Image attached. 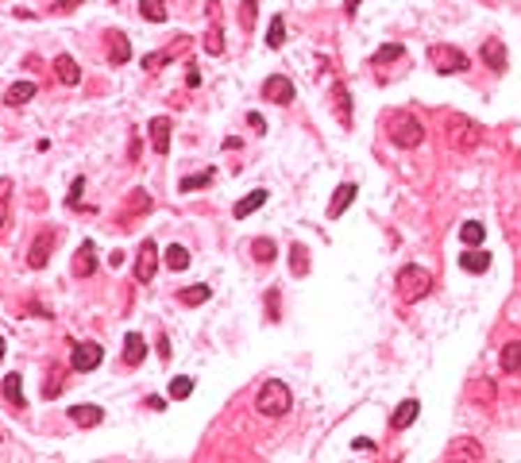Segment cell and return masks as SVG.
Masks as SVG:
<instances>
[{
  "label": "cell",
  "mask_w": 521,
  "mask_h": 463,
  "mask_svg": "<svg viewBox=\"0 0 521 463\" xmlns=\"http://www.w3.org/2000/svg\"><path fill=\"white\" fill-rule=\"evenodd\" d=\"M263 97L271 100V105H289V100L298 97V89H294L289 77L274 74V77H266V82H263Z\"/></svg>",
  "instance_id": "9"
},
{
  "label": "cell",
  "mask_w": 521,
  "mask_h": 463,
  "mask_svg": "<svg viewBox=\"0 0 521 463\" xmlns=\"http://www.w3.org/2000/svg\"><path fill=\"white\" fill-rule=\"evenodd\" d=\"M143 359H147V344H143V336H139V332H128V336H124V363L139 367Z\"/></svg>",
  "instance_id": "13"
},
{
  "label": "cell",
  "mask_w": 521,
  "mask_h": 463,
  "mask_svg": "<svg viewBox=\"0 0 521 463\" xmlns=\"http://www.w3.org/2000/svg\"><path fill=\"white\" fill-rule=\"evenodd\" d=\"M282 39H286V20L274 16L271 27H266V47H282Z\"/></svg>",
  "instance_id": "32"
},
{
  "label": "cell",
  "mask_w": 521,
  "mask_h": 463,
  "mask_svg": "<svg viewBox=\"0 0 521 463\" xmlns=\"http://www.w3.org/2000/svg\"><path fill=\"white\" fill-rule=\"evenodd\" d=\"M93 271H97V248H93V240H85L74 251V278H89Z\"/></svg>",
  "instance_id": "11"
},
{
  "label": "cell",
  "mask_w": 521,
  "mask_h": 463,
  "mask_svg": "<svg viewBox=\"0 0 521 463\" xmlns=\"http://www.w3.org/2000/svg\"><path fill=\"white\" fill-rule=\"evenodd\" d=\"M139 16L151 24H163L166 20V0H139Z\"/></svg>",
  "instance_id": "29"
},
{
  "label": "cell",
  "mask_w": 521,
  "mask_h": 463,
  "mask_svg": "<svg viewBox=\"0 0 521 463\" xmlns=\"http://www.w3.org/2000/svg\"><path fill=\"white\" fill-rule=\"evenodd\" d=\"M251 255H255V263H274V255H278V243H274L271 236H259V240L251 243Z\"/></svg>",
  "instance_id": "25"
},
{
  "label": "cell",
  "mask_w": 521,
  "mask_h": 463,
  "mask_svg": "<svg viewBox=\"0 0 521 463\" xmlns=\"http://www.w3.org/2000/svg\"><path fill=\"white\" fill-rule=\"evenodd\" d=\"M278 313H282V305H278V289H266V317H271V321H278Z\"/></svg>",
  "instance_id": "41"
},
{
  "label": "cell",
  "mask_w": 521,
  "mask_h": 463,
  "mask_svg": "<svg viewBox=\"0 0 521 463\" xmlns=\"http://www.w3.org/2000/svg\"><path fill=\"white\" fill-rule=\"evenodd\" d=\"M255 12H259V0H243V12H240V24H243V31L251 35V27H255Z\"/></svg>",
  "instance_id": "37"
},
{
  "label": "cell",
  "mask_w": 521,
  "mask_h": 463,
  "mask_svg": "<svg viewBox=\"0 0 521 463\" xmlns=\"http://www.w3.org/2000/svg\"><path fill=\"white\" fill-rule=\"evenodd\" d=\"M336 112H340V124H344V128H352V100H347V89H344V85H336Z\"/></svg>",
  "instance_id": "33"
},
{
  "label": "cell",
  "mask_w": 521,
  "mask_h": 463,
  "mask_svg": "<svg viewBox=\"0 0 521 463\" xmlns=\"http://www.w3.org/2000/svg\"><path fill=\"white\" fill-rule=\"evenodd\" d=\"M54 77L62 85H77V82H82V70H77V62L70 54H58L54 58Z\"/></svg>",
  "instance_id": "14"
},
{
  "label": "cell",
  "mask_w": 521,
  "mask_h": 463,
  "mask_svg": "<svg viewBox=\"0 0 521 463\" xmlns=\"http://www.w3.org/2000/svg\"><path fill=\"white\" fill-rule=\"evenodd\" d=\"M155 271H158V248L155 240H143L139 243V255H135V282H155Z\"/></svg>",
  "instance_id": "7"
},
{
  "label": "cell",
  "mask_w": 521,
  "mask_h": 463,
  "mask_svg": "<svg viewBox=\"0 0 521 463\" xmlns=\"http://www.w3.org/2000/svg\"><path fill=\"white\" fill-rule=\"evenodd\" d=\"M128 201H132V205H128V213H132V216H139V213H147V208H151V197H147V190H135V193H132V197H128Z\"/></svg>",
  "instance_id": "38"
},
{
  "label": "cell",
  "mask_w": 521,
  "mask_h": 463,
  "mask_svg": "<svg viewBox=\"0 0 521 463\" xmlns=\"http://www.w3.org/2000/svg\"><path fill=\"white\" fill-rule=\"evenodd\" d=\"M417 413H421V402H417V397H405L394 409V417H390V429H409V425L417 421Z\"/></svg>",
  "instance_id": "12"
},
{
  "label": "cell",
  "mask_w": 521,
  "mask_h": 463,
  "mask_svg": "<svg viewBox=\"0 0 521 463\" xmlns=\"http://www.w3.org/2000/svg\"><path fill=\"white\" fill-rule=\"evenodd\" d=\"M4 397H8L12 405H16V409H24V379H20V374H4Z\"/></svg>",
  "instance_id": "26"
},
{
  "label": "cell",
  "mask_w": 521,
  "mask_h": 463,
  "mask_svg": "<svg viewBox=\"0 0 521 463\" xmlns=\"http://www.w3.org/2000/svg\"><path fill=\"white\" fill-rule=\"evenodd\" d=\"M483 62H487L490 70H506V47L498 39H487L483 43Z\"/></svg>",
  "instance_id": "21"
},
{
  "label": "cell",
  "mask_w": 521,
  "mask_h": 463,
  "mask_svg": "<svg viewBox=\"0 0 521 463\" xmlns=\"http://www.w3.org/2000/svg\"><path fill=\"white\" fill-rule=\"evenodd\" d=\"M193 394V379H186V374H178V379H170V397L174 402H182V397Z\"/></svg>",
  "instance_id": "35"
},
{
  "label": "cell",
  "mask_w": 521,
  "mask_h": 463,
  "mask_svg": "<svg viewBox=\"0 0 521 463\" xmlns=\"http://www.w3.org/2000/svg\"><path fill=\"white\" fill-rule=\"evenodd\" d=\"M429 289H432V274L425 271V266L409 263V266H402V271H398V298H402L405 305L421 301Z\"/></svg>",
  "instance_id": "3"
},
{
  "label": "cell",
  "mask_w": 521,
  "mask_h": 463,
  "mask_svg": "<svg viewBox=\"0 0 521 463\" xmlns=\"http://www.w3.org/2000/svg\"><path fill=\"white\" fill-rule=\"evenodd\" d=\"M498 363H502L506 374H521V340H513V344L502 347V359H498Z\"/></svg>",
  "instance_id": "22"
},
{
  "label": "cell",
  "mask_w": 521,
  "mask_h": 463,
  "mask_svg": "<svg viewBox=\"0 0 521 463\" xmlns=\"http://www.w3.org/2000/svg\"><path fill=\"white\" fill-rule=\"evenodd\" d=\"M209 294H213V289H209L205 282H197V286L178 289V301H182V305H205V301H209Z\"/></svg>",
  "instance_id": "24"
},
{
  "label": "cell",
  "mask_w": 521,
  "mask_h": 463,
  "mask_svg": "<svg viewBox=\"0 0 521 463\" xmlns=\"http://www.w3.org/2000/svg\"><path fill=\"white\" fill-rule=\"evenodd\" d=\"M163 259H166V266H170V271H186V266H190V251H186L182 243H170Z\"/></svg>",
  "instance_id": "28"
},
{
  "label": "cell",
  "mask_w": 521,
  "mask_h": 463,
  "mask_svg": "<svg viewBox=\"0 0 521 463\" xmlns=\"http://www.w3.org/2000/svg\"><path fill=\"white\" fill-rule=\"evenodd\" d=\"M82 190H85V178H82V174H77L74 182H70V193H66V205H70V208H77V213H82V208H85V201H82Z\"/></svg>",
  "instance_id": "34"
},
{
  "label": "cell",
  "mask_w": 521,
  "mask_h": 463,
  "mask_svg": "<svg viewBox=\"0 0 521 463\" xmlns=\"http://www.w3.org/2000/svg\"><path fill=\"white\" fill-rule=\"evenodd\" d=\"M8 197H12V178H0V232L8 224Z\"/></svg>",
  "instance_id": "36"
},
{
  "label": "cell",
  "mask_w": 521,
  "mask_h": 463,
  "mask_svg": "<svg viewBox=\"0 0 521 463\" xmlns=\"http://www.w3.org/2000/svg\"><path fill=\"white\" fill-rule=\"evenodd\" d=\"M31 97H35V82H16V85H8V93H4V105L20 108V105H27Z\"/></svg>",
  "instance_id": "17"
},
{
  "label": "cell",
  "mask_w": 521,
  "mask_h": 463,
  "mask_svg": "<svg viewBox=\"0 0 521 463\" xmlns=\"http://www.w3.org/2000/svg\"><path fill=\"white\" fill-rule=\"evenodd\" d=\"M352 197H356V182H344L336 193H332V205H329V216L336 220L340 213H347V205H352Z\"/></svg>",
  "instance_id": "18"
},
{
  "label": "cell",
  "mask_w": 521,
  "mask_h": 463,
  "mask_svg": "<svg viewBox=\"0 0 521 463\" xmlns=\"http://www.w3.org/2000/svg\"><path fill=\"white\" fill-rule=\"evenodd\" d=\"M170 54H174V50H163V54H147V58H143V70H163L166 62H170Z\"/></svg>",
  "instance_id": "40"
},
{
  "label": "cell",
  "mask_w": 521,
  "mask_h": 463,
  "mask_svg": "<svg viewBox=\"0 0 521 463\" xmlns=\"http://www.w3.org/2000/svg\"><path fill=\"white\" fill-rule=\"evenodd\" d=\"M58 390H62V379H58V374H50L47 386H43V397H58Z\"/></svg>",
  "instance_id": "42"
},
{
  "label": "cell",
  "mask_w": 521,
  "mask_h": 463,
  "mask_svg": "<svg viewBox=\"0 0 521 463\" xmlns=\"http://www.w3.org/2000/svg\"><path fill=\"white\" fill-rule=\"evenodd\" d=\"M460 240H463V248H483V240H487V228H483L479 220H467L460 228Z\"/></svg>",
  "instance_id": "23"
},
{
  "label": "cell",
  "mask_w": 521,
  "mask_h": 463,
  "mask_svg": "<svg viewBox=\"0 0 521 463\" xmlns=\"http://www.w3.org/2000/svg\"><path fill=\"white\" fill-rule=\"evenodd\" d=\"M460 266H463L467 274H487V271H490V255H487V251H463V255H460Z\"/></svg>",
  "instance_id": "19"
},
{
  "label": "cell",
  "mask_w": 521,
  "mask_h": 463,
  "mask_svg": "<svg viewBox=\"0 0 521 463\" xmlns=\"http://www.w3.org/2000/svg\"><path fill=\"white\" fill-rule=\"evenodd\" d=\"M448 135H452V143L463 151H471L475 143H479V128H475L471 120H463V116H448Z\"/></svg>",
  "instance_id": "8"
},
{
  "label": "cell",
  "mask_w": 521,
  "mask_h": 463,
  "mask_svg": "<svg viewBox=\"0 0 521 463\" xmlns=\"http://www.w3.org/2000/svg\"><path fill=\"white\" fill-rule=\"evenodd\" d=\"M170 116H155L151 120V128H147V135H151V147H155V155H166L170 151Z\"/></svg>",
  "instance_id": "10"
},
{
  "label": "cell",
  "mask_w": 521,
  "mask_h": 463,
  "mask_svg": "<svg viewBox=\"0 0 521 463\" xmlns=\"http://www.w3.org/2000/svg\"><path fill=\"white\" fill-rule=\"evenodd\" d=\"M70 417H74L77 429H97L105 413H100V405H74V409H70Z\"/></svg>",
  "instance_id": "16"
},
{
  "label": "cell",
  "mask_w": 521,
  "mask_h": 463,
  "mask_svg": "<svg viewBox=\"0 0 521 463\" xmlns=\"http://www.w3.org/2000/svg\"><path fill=\"white\" fill-rule=\"evenodd\" d=\"M289 405H294V394H289L286 382L271 379V382H263V386H259L255 409H259L263 417H286V413H289Z\"/></svg>",
  "instance_id": "2"
},
{
  "label": "cell",
  "mask_w": 521,
  "mask_h": 463,
  "mask_svg": "<svg viewBox=\"0 0 521 463\" xmlns=\"http://www.w3.org/2000/svg\"><path fill=\"white\" fill-rule=\"evenodd\" d=\"M352 448H356V452H375V440H367V437H359V440H356V444H352Z\"/></svg>",
  "instance_id": "43"
},
{
  "label": "cell",
  "mask_w": 521,
  "mask_h": 463,
  "mask_svg": "<svg viewBox=\"0 0 521 463\" xmlns=\"http://www.w3.org/2000/svg\"><path fill=\"white\" fill-rule=\"evenodd\" d=\"M429 62H432V70H437L440 77H452V74H463V70H467V54L455 50V47H448V43L429 47Z\"/></svg>",
  "instance_id": "4"
},
{
  "label": "cell",
  "mask_w": 521,
  "mask_h": 463,
  "mask_svg": "<svg viewBox=\"0 0 521 463\" xmlns=\"http://www.w3.org/2000/svg\"><path fill=\"white\" fill-rule=\"evenodd\" d=\"M213 178H216V170H201V174H190V178H182V182H178V190H182V193L205 190V185L213 182Z\"/></svg>",
  "instance_id": "30"
},
{
  "label": "cell",
  "mask_w": 521,
  "mask_h": 463,
  "mask_svg": "<svg viewBox=\"0 0 521 463\" xmlns=\"http://www.w3.org/2000/svg\"><path fill=\"white\" fill-rule=\"evenodd\" d=\"M402 43H382L379 50H375L371 54V66H386V62H398V58H402Z\"/></svg>",
  "instance_id": "27"
},
{
  "label": "cell",
  "mask_w": 521,
  "mask_h": 463,
  "mask_svg": "<svg viewBox=\"0 0 521 463\" xmlns=\"http://www.w3.org/2000/svg\"><path fill=\"white\" fill-rule=\"evenodd\" d=\"M4 351H8V344H4V340H0V359H4Z\"/></svg>",
  "instance_id": "46"
},
{
  "label": "cell",
  "mask_w": 521,
  "mask_h": 463,
  "mask_svg": "<svg viewBox=\"0 0 521 463\" xmlns=\"http://www.w3.org/2000/svg\"><path fill=\"white\" fill-rule=\"evenodd\" d=\"M54 243H58V228H39L31 236V248H27V266L31 271H43L54 255Z\"/></svg>",
  "instance_id": "5"
},
{
  "label": "cell",
  "mask_w": 521,
  "mask_h": 463,
  "mask_svg": "<svg viewBox=\"0 0 521 463\" xmlns=\"http://www.w3.org/2000/svg\"><path fill=\"white\" fill-rule=\"evenodd\" d=\"M263 201H266V190H251L248 197L243 201H236V208H232V216H236V220H248L251 213H259V208H263Z\"/></svg>",
  "instance_id": "15"
},
{
  "label": "cell",
  "mask_w": 521,
  "mask_h": 463,
  "mask_svg": "<svg viewBox=\"0 0 521 463\" xmlns=\"http://www.w3.org/2000/svg\"><path fill=\"white\" fill-rule=\"evenodd\" d=\"M248 120H251V128H255V132H266V124H263V116H255V112H251V116H248Z\"/></svg>",
  "instance_id": "45"
},
{
  "label": "cell",
  "mask_w": 521,
  "mask_h": 463,
  "mask_svg": "<svg viewBox=\"0 0 521 463\" xmlns=\"http://www.w3.org/2000/svg\"><path fill=\"white\" fill-rule=\"evenodd\" d=\"M108 43H112V50H108V62L112 66H124L128 58H132V47H128V39L120 31H108Z\"/></svg>",
  "instance_id": "20"
},
{
  "label": "cell",
  "mask_w": 521,
  "mask_h": 463,
  "mask_svg": "<svg viewBox=\"0 0 521 463\" xmlns=\"http://www.w3.org/2000/svg\"><path fill=\"white\" fill-rule=\"evenodd\" d=\"M386 135L394 139V147L414 151V147H421L425 128H421V120H417L414 112H390L386 116Z\"/></svg>",
  "instance_id": "1"
},
{
  "label": "cell",
  "mask_w": 521,
  "mask_h": 463,
  "mask_svg": "<svg viewBox=\"0 0 521 463\" xmlns=\"http://www.w3.org/2000/svg\"><path fill=\"white\" fill-rule=\"evenodd\" d=\"M289 259H294V266H289V271H294V278H301V274L309 271V251H305V243H294V248H289Z\"/></svg>",
  "instance_id": "31"
},
{
  "label": "cell",
  "mask_w": 521,
  "mask_h": 463,
  "mask_svg": "<svg viewBox=\"0 0 521 463\" xmlns=\"http://www.w3.org/2000/svg\"><path fill=\"white\" fill-rule=\"evenodd\" d=\"M205 50H209V54H220V50H224V35H220V24H216L213 31L205 35Z\"/></svg>",
  "instance_id": "39"
},
{
  "label": "cell",
  "mask_w": 521,
  "mask_h": 463,
  "mask_svg": "<svg viewBox=\"0 0 521 463\" xmlns=\"http://www.w3.org/2000/svg\"><path fill=\"white\" fill-rule=\"evenodd\" d=\"M158 359H170V340L158 336Z\"/></svg>",
  "instance_id": "44"
},
{
  "label": "cell",
  "mask_w": 521,
  "mask_h": 463,
  "mask_svg": "<svg viewBox=\"0 0 521 463\" xmlns=\"http://www.w3.org/2000/svg\"><path fill=\"white\" fill-rule=\"evenodd\" d=\"M100 363H105V351H100V344H70V367H74L77 374L97 371Z\"/></svg>",
  "instance_id": "6"
}]
</instances>
